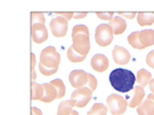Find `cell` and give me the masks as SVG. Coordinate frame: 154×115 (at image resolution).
<instances>
[{
  "label": "cell",
  "instance_id": "6da1fadb",
  "mask_svg": "<svg viewBox=\"0 0 154 115\" xmlns=\"http://www.w3.org/2000/svg\"><path fill=\"white\" fill-rule=\"evenodd\" d=\"M136 76L130 70L118 68L113 70L109 75V81L113 89L120 92H128L134 89Z\"/></svg>",
  "mask_w": 154,
  "mask_h": 115
},
{
  "label": "cell",
  "instance_id": "7a4b0ae2",
  "mask_svg": "<svg viewBox=\"0 0 154 115\" xmlns=\"http://www.w3.org/2000/svg\"><path fill=\"white\" fill-rule=\"evenodd\" d=\"M128 41L134 48L144 49L154 45V30L147 29L143 31L133 32L128 35Z\"/></svg>",
  "mask_w": 154,
  "mask_h": 115
},
{
  "label": "cell",
  "instance_id": "3957f363",
  "mask_svg": "<svg viewBox=\"0 0 154 115\" xmlns=\"http://www.w3.org/2000/svg\"><path fill=\"white\" fill-rule=\"evenodd\" d=\"M40 63L46 68H59L61 63V56L54 46H48L42 49L40 54Z\"/></svg>",
  "mask_w": 154,
  "mask_h": 115
},
{
  "label": "cell",
  "instance_id": "277c9868",
  "mask_svg": "<svg viewBox=\"0 0 154 115\" xmlns=\"http://www.w3.org/2000/svg\"><path fill=\"white\" fill-rule=\"evenodd\" d=\"M107 107L112 115H121L126 111L128 101L120 95L112 94L107 98Z\"/></svg>",
  "mask_w": 154,
  "mask_h": 115
},
{
  "label": "cell",
  "instance_id": "5b68a950",
  "mask_svg": "<svg viewBox=\"0 0 154 115\" xmlns=\"http://www.w3.org/2000/svg\"><path fill=\"white\" fill-rule=\"evenodd\" d=\"M96 42L102 47L108 46L113 41V31L107 24H101L97 27L95 34Z\"/></svg>",
  "mask_w": 154,
  "mask_h": 115
},
{
  "label": "cell",
  "instance_id": "8992f818",
  "mask_svg": "<svg viewBox=\"0 0 154 115\" xmlns=\"http://www.w3.org/2000/svg\"><path fill=\"white\" fill-rule=\"evenodd\" d=\"M93 98V92L88 87H80L74 91L71 95V99L75 101L77 108H83L91 102Z\"/></svg>",
  "mask_w": 154,
  "mask_h": 115
},
{
  "label": "cell",
  "instance_id": "52a82bcc",
  "mask_svg": "<svg viewBox=\"0 0 154 115\" xmlns=\"http://www.w3.org/2000/svg\"><path fill=\"white\" fill-rule=\"evenodd\" d=\"M49 28L54 37H65L68 31V21L62 17H56L51 21Z\"/></svg>",
  "mask_w": 154,
  "mask_h": 115
},
{
  "label": "cell",
  "instance_id": "ba28073f",
  "mask_svg": "<svg viewBox=\"0 0 154 115\" xmlns=\"http://www.w3.org/2000/svg\"><path fill=\"white\" fill-rule=\"evenodd\" d=\"M73 40V44L72 47L77 54L80 56L86 58L88 54L89 51H91V42H89V36H85V35H78V36L72 38Z\"/></svg>",
  "mask_w": 154,
  "mask_h": 115
},
{
  "label": "cell",
  "instance_id": "9c48e42d",
  "mask_svg": "<svg viewBox=\"0 0 154 115\" xmlns=\"http://www.w3.org/2000/svg\"><path fill=\"white\" fill-rule=\"evenodd\" d=\"M88 73L84 72L83 70H73L69 75V81H70L71 86L76 89L84 87L88 81Z\"/></svg>",
  "mask_w": 154,
  "mask_h": 115
},
{
  "label": "cell",
  "instance_id": "30bf717a",
  "mask_svg": "<svg viewBox=\"0 0 154 115\" xmlns=\"http://www.w3.org/2000/svg\"><path fill=\"white\" fill-rule=\"evenodd\" d=\"M32 39L37 44H41L48 39V33L45 25H32Z\"/></svg>",
  "mask_w": 154,
  "mask_h": 115
},
{
  "label": "cell",
  "instance_id": "8fae6325",
  "mask_svg": "<svg viewBox=\"0 0 154 115\" xmlns=\"http://www.w3.org/2000/svg\"><path fill=\"white\" fill-rule=\"evenodd\" d=\"M91 66L95 71L102 73L109 68V60L106 56L102 54H95L91 60Z\"/></svg>",
  "mask_w": 154,
  "mask_h": 115
},
{
  "label": "cell",
  "instance_id": "7c38bea8",
  "mask_svg": "<svg viewBox=\"0 0 154 115\" xmlns=\"http://www.w3.org/2000/svg\"><path fill=\"white\" fill-rule=\"evenodd\" d=\"M113 60L117 65H126L131 61V54L125 47L116 45L112 51Z\"/></svg>",
  "mask_w": 154,
  "mask_h": 115
},
{
  "label": "cell",
  "instance_id": "4fadbf2b",
  "mask_svg": "<svg viewBox=\"0 0 154 115\" xmlns=\"http://www.w3.org/2000/svg\"><path fill=\"white\" fill-rule=\"evenodd\" d=\"M130 95H131V98L128 102V106L130 108H137L142 104L144 97H145V92H144L143 87L138 85L134 87V91L131 92H130Z\"/></svg>",
  "mask_w": 154,
  "mask_h": 115
},
{
  "label": "cell",
  "instance_id": "5bb4252c",
  "mask_svg": "<svg viewBox=\"0 0 154 115\" xmlns=\"http://www.w3.org/2000/svg\"><path fill=\"white\" fill-rule=\"evenodd\" d=\"M109 26L111 27L113 31V35H120L125 31L126 29V23L125 19L120 17H113L109 21Z\"/></svg>",
  "mask_w": 154,
  "mask_h": 115
},
{
  "label": "cell",
  "instance_id": "9a60e30c",
  "mask_svg": "<svg viewBox=\"0 0 154 115\" xmlns=\"http://www.w3.org/2000/svg\"><path fill=\"white\" fill-rule=\"evenodd\" d=\"M42 85H43L44 89V96L42 98L41 102H43V103H51L54 100L58 99V92L51 83H43Z\"/></svg>",
  "mask_w": 154,
  "mask_h": 115
},
{
  "label": "cell",
  "instance_id": "2e32d148",
  "mask_svg": "<svg viewBox=\"0 0 154 115\" xmlns=\"http://www.w3.org/2000/svg\"><path fill=\"white\" fill-rule=\"evenodd\" d=\"M139 115H154V102L152 100H145L137 109Z\"/></svg>",
  "mask_w": 154,
  "mask_h": 115
},
{
  "label": "cell",
  "instance_id": "e0dca14e",
  "mask_svg": "<svg viewBox=\"0 0 154 115\" xmlns=\"http://www.w3.org/2000/svg\"><path fill=\"white\" fill-rule=\"evenodd\" d=\"M74 107H76V103L73 100L61 102L58 107V115H70L73 112Z\"/></svg>",
  "mask_w": 154,
  "mask_h": 115
},
{
  "label": "cell",
  "instance_id": "ac0fdd59",
  "mask_svg": "<svg viewBox=\"0 0 154 115\" xmlns=\"http://www.w3.org/2000/svg\"><path fill=\"white\" fill-rule=\"evenodd\" d=\"M152 80V75L149 71L145 69H141L140 71L138 72V74H137V81H138V84L139 86L141 87H145L149 85V83L151 82Z\"/></svg>",
  "mask_w": 154,
  "mask_h": 115
},
{
  "label": "cell",
  "instance_id": "d6986e66",
  "mask_svg": "<svg viewBox=\"0 0 154 115\" xmlns=\"http://www.w3.org/2000/svg\"><path fill=\"white\" fill-rule=\"evenodd\" d=\"M137 20L140 26H151L154 24V12H139Z\"/></svg>",
  "mask_w": 154,
  "mask_h": 115
},
{
  "label": "cell",
  "instance_id": "ffe728a7",
  "mask_svg": "<svg viewBox=\"0 0 154 115\" xmlns=\"http://www.w3.org/2000/svg\"><path fill=\"white\" fill-rule=\"evenodd\" d=\"M44 96V89L42 84L32 82V100L33 101H41Z\"/></svg>",
  "mask_w": 154,
  "mask_h": 115
},
{
  "label": "cell",
  "instance_id": "44dd1931",
  "mask_svg": "<svg viewBox=\"0 0 154 115\" xmlns=\"http://www.w3.org/2000/svg\"><path fill=\"white\" fill-rule=\"evenodd\" d=\"M49 83L56 89L57 92H58V99L64 98V96H65V94H66V86H65V84H64V82L62 81L61 79H54V80H51Z\"/></svg>",
  "mask_w": 154,
  "mask_h": 115
},
{
  "label": "cell",
  "instance_id": "7402d4cb",
  "mask_svg": "<svg viewBox=\"0 0 154 115\" xmlns=\"http://www.w3.org/2000/svg\"><path fill=\"white\" fill-rule=\"evenodd\" d=\"M108 107L102 103H96L88 111V115H107Z\"/></svg>",
  "mask_w": 154,
  "mask_h": 115
},
{
  "label": "cell",
  "instance_id": "603a6c76",
  "mask_svg": "<svg viewBox=\"0 0 154 115\" xmlns=\"http://www.w3.org/2000/svg\"><path fill=\"white\" fill-rule=\"evenodd\" d=\"M67 57H68L69 61L72 62V63H80V62H83L84 60H85L84 57L80 56L79 54H77L72 46L69 47L68 51H67Z\"/></svg>",
  "mask_w": 154,
  "mask_h": 115
},
{
  "label": "cell",
  "instance_id": "cb8c5ba5",
  "mask_svg": "<svg viewBox=\"0 0 154 115\" xmlns=\"http://www.w3.org/2000/svg\"><path fill=\"white\" fill-rule=\"evenodd\" d=\"M78 35H85V36H89L88 28L85 25H76L74 26L73 31H72V38L78 36Z\"/></svg>",
  "mask_w": 154,
  "mask_h": 115
},
{
  "label": "cell",
  "instance_id": "d4e9b609",
  "mask_svg": "<svg viewBox=\"0 0 154 115\" xmlns=\"http://www.w3.org/2000/svg\"><path fill=\"white\" fill-rule=\"evenodd\" d=\"M31 21H32V25L34 24L45 25V17H44L43 14H41V12H31Z\"/></svg>",
  "mask_w": 154,
  "mask_h": 115
},
{
  "label": "cell",
  "instance_id": "484cf974",
  "mask_svg": "<svg viewBox=\"0 0 154 115\" xmlns=\"http://www.w3.org/2000/svg\"><path fill=\"white\" fill-rule=\"evenodd\" d=\"M38 67H39V71H40V73L42 75H44V76H51V75H54L59 70V68H54V69L46 68V67H44L40 62H39Z\"/></svg>",
  "mask_w": 154,
  "mask_h": 115
},
{
  "label": "cell",
  "instance_id": "4316f807",
  "mask_svg": "<svg viewBox=\"0 0 154 115\" xmlns=\"http://www.w3.org/2000/svg\"><path fill=\"white\" fill-rule=\"evenodd\" d=\"M88 89H91V92H95L97 89V86H98V81H97V78L94 75L89 74L88 75Z\"/></svg>",
  "mask_w": 154,
  "mask_h": 115
},
{
  "label": "cell",
  "instance_id": "83f0119b",
  "mask_svg": "<svg viewBox=\"0 0 154 115\" xmlns=\"http://www.w3.org/2000/svg\"><path fill=\"white\" fill-rule=\"evenodd\" d=\"M113 11H108V12H97V17L99 19L103 20V21H110L113 17Z\"/></svg>",
  "mask_w": 154,
  "mask_h": 115
},
{
  "label": "cell",
  "instance_id": "f1b7e54d",
  "mask_svg": "<svg viewBox=\"0 0 154 115\" xmlns=\"http://www.w3.org/2000/svg\"><path fill=\"white\" fill-rule=\"evenodd\" d=\"M146 63L150 68L154 69V51H151L146 57Z\"/></svg>",
  "mask_w": 154,
  "mask_h": 115
},
{
  "label": "cell",
  "instance_id": "f546056e",
  "mask_svg": "<svg viewBox=\"0 0 154 115\" xmlns=\"http://www.w3.org/2000/svg\"><path fill=\"white\" fill-rule=\"evenodd\" d=\"M118 14H119V17H122V19L125 17V19H128V20H133L134 17H136L137 16L136 12H120L119 11Z\"/></svg>",
  "mask_w": 154,
  "mask_h": 115
},
{
  "label": "cell",
  "instance_id": "4dcf8cb0",
  "mask_svg": "<svg viewBox=\"0 0 154 115\" xmlns=\"http://www.w3.org/2000/svg\"><path fill=\"white\" fill-rule=\"evenodd\" d=\"M31 57H32V79H33V82H34V80L36 79V73H35L36 58H35V54H32Z\"/></svg>",
  "mask_w": 154,
  "mask_h": 115
},
{
  "label": "cell",
  "instance_id": "1f68e13d",
  "mask_svg": "<svg viewBox=\"0 0 154 115\" xmlns=\"http://www.w3.org/2000/svg\"><path fill=\"white\" fill-rule=\"evenodd\" d=\"M59 14H61L60 17H64V19L67 20V21H70L71 19L74 17V12H60Z\"/></svg>",
  "mask_w": 154,
  "mask_h": 115
},
{
  "label": "cell",
  "instance_id": "d6a6232c",
  "mask_svg": "<svg viewBox=\"0 0 154 115\" xmlns=\"http://www.w3.org/2000/svg\"><path fill=\"white\" fill-rule=\"evenodd\" d=\"M86 16H88V12H76L74 14V17L75 20H80V19H84Z\"/></svg>",
  "mask_w": 154,
  "mask_h": 115
},
{
  "label": "cell",
  "instance_id": "836d02e7",
  "mask_svg": "<svg viewBox=\"0 0 154 115\" xmlns=\"http://www.w3.org/2000/svg\"><path fill=\"white\" fill-rule=\"evenodd\" d=\"M32 115H43V114H42L40 109L36 108V107H33V108H32Z\"/></svg>",
  "mask_w": 154,
  "mask_h": 115
},
{
  "label": "cell",
  "instance_id": "e575fe53",
  "mask_svg": "<svg viewBox=\"0 0 154 115\" xmlns=\"http://www.w3.org/2000/svg\"><path fill=\"white\" fill-rule=\"evenodd\" d=\"M149 89H150V92L154 94V79H152L150 83H149Z\"/></svg>",
  "mask_w": 154,
  "mask_h": 115
},
{
  "label": "cell",
  "instance_id": "d590c367",
  "mask_svg": "<svg viewBox=\"0 0 154 115\" xmlns=\"http://www.w3.org/2000/svg\"><path fill=\"white\" fill-rule=\"evenodd\" d=\"M147 99H149V100H152V101L154 102V94H150L149 96L147 97Z\"/></svg>",
  "mask_w": 154,
  "mask_h": 115
},
{
  "label": "cell",
  "instance_id": "8d00e7d4",
  "mask_svg": "<svg viewBox=\"0 0 154 115\" xmlns=\"http://www.w3.org/2000/svg\"><path fill=\"white\" fill-rule=\"evenodd\" d=\"M70 115H79V114H78V112H77V111H75V110H73V112H72V113H71Z\"/></svg>",
  "mask_w": 154,
  "mask_h": 115
}]
</instances>
